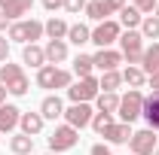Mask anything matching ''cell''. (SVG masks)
I'll return each instance as SVG.
<instances>
[{
  "mask_svg": "<svg viewBox=\"0 0 159 155\" xmlns=\"http://www.w3.org/2000/svg\"><path fill=\"white\" fill-rule=\"evenodd\" d=\"M43 52H46V64H58V61L67 58V43L64 40H49V46Z\"/></svg>",
  "mask_w": 159,
  "mask_h": 155,
  "instance_id": "2e32d148",
  "label": "cell"
},
{
  "mask_svg": "<svg viewBox=\"0 0 159 155\" xmlns=\"http://www.w3.org/2000/svg\"><path fill=\"white\" fill-rule=\"evenodd\" d=\"M46 155H61V152H46Z\"/></svg>",
  "mask_w": 159,
  "mask_h": 155,
  "instance_id": "b9f144b4",
  "label": "cell"
},
{
  "mask_svg": "<svg viewBox=\"0 0 159 155\" xmlns=\"http://www.w3.org/2000/svg\"><path fill=\"white\" fill-rule=\"evenodd\" d=\"M67 97H70L74 103H89L92 97H98V79L86 76V79H80V82H74V85L67 88Z\"/></svg>",
  "mask_w": 159,
  "mask_h": 155,
  "instance_id": "8992f818",
  "label": "cell"
},
{
  "mask_svg": "<svg viewBox=\"0 0 159 155\" xmlns=\"http://www.w3.org/2000/svg\"><path fill=\"white\" fill-rule=\"evenodd\" d=\"M77 128H70V125H58L55 131H52V137H49V152H64V149H74L77 146Z\"/></svg>",
  "mask_w": 159,
  "mask_h": 155,
  "instance_id": "5b68a950",
  "label": "cell"
},
{
  "mask_svg": "<svg viewBox=\"0 0 159 155\" xmlns=\"http://www.w3.org/2000/svg\"><path fill=\"white\" fill-rule=\"evenodd\" d=\"M19 122H21V110L19 107H12V103H3V107H0V134H9Z\"/></svg>",
  "mask_w": 159,
  "mask_h": 155,
  "instance_id": "7c38bea8",
  "label": "cell"
},
{
  "mask_svg": "<svg viewBox=\"0 0 159 155\" xmlns=\"http://www.w3.org/2000/svg\"><path fill=\"white\" fill-rule=\"evenodd\" d=\"M67 40H70V43H77V46L92 43V31H89L86 24H70V27H67Z\"/></svg>",
  "mask_w": 159,
  "mask_h": 155,
  "instance_id": "d4e9b609",
  "label": "cell"
},
{
  "mask_svg": "<svg viewBox=\"0 0 159 155\" xmlns=\"http://www.w3.org/2000/svg\"><path fill=\"white\" fill-rule=\"evenodd\" d=\"M116 113H119V119H122L125 125H132V122L144 113V94H141L138 88H132L125 97H119V110Z\"/></svg>",
  "mask_w": 159,
  "mask_h": 155,
  "instance_id": "7a4b0ae2",
  "label": "cell"
},
{
  "mask_svg": "<svg viewBox=\"0 0 159 155\" xmlns=\"http://www.w3.org/2000/svg\"><path fill=\"white\" fill-rule=\"evenodd\" d=\"M156 19H159V0H156Z\"/></svg>",
  "mask_w": 159,
  "mask_h": 155,
  "instance_id": "60d3db41",
  "label": "cell"
},
{
  "mask_svg": "<svg viewBox=\"0 0 159 155\" xmlns=\"http://www.w3.org/2000/svg\"><path fill=\"white\" fill-rule=\"evenodd\" d=\"M40 116H43V119H58V116H64V107H61L58 94L43 97V103H40Z\"/></svg>",
  "mask_w": 159,
  "mask_h": 155,
  "instance_id": "e0dca14e",
  "label": "cell"
},
{
  "mask_svg": "<svg viewBox=\"0 0 159 155\" xmlns=\"http://www.w3.org/2000/svg\"><path fill=\"white\" fill-rule=\"evenodd\" d=\"M21 61L31 64V67H46V52H43L40 46H34V43H28L25 52H21Z\"/></svg>",
  "mask_w": 159,
  "mask_h": 155,
  "instance_id": "d6986e66",
  "label": "cell"
},
{
  "mask_svg": "<svg viewBox=\"0 0 159 155\" xmlns=\"http://www.w3.org/2000/svg\"><path fill=\"white\" fill-rule=\"evenodd\" d=\"M40 37H43L40 21H16V24H9V40H16V43H34Z\"/></svg>",
  "mask_w": 159,
  "mask_h": 155,
  "instance_id": "52a82bcc",
  "label": "cell"
},
{
  "mask_svg": "<svg viewBox=\"0 0 159 155\" xmlns=\"http://www.w3.org/2000/svg\"><path fill=\"white\" fill-rule=\"evenodd\" d=\"M0 85L9 91V94H25L28 91V76H25V70H21L19 64H3L0 67Z\"/></svg>",
  "mask_w": 159,
  "mask_h": 155,
  "instance_id": "6da1fadb",
  "label": "cell"
},
{
  "mask_svg": "<svg viewBox=\"0 0 159 155\" xmlns=\"http://www.w3.org/2000/svg\"><path fill=\"white\" fill-rule=\"evenodd\" d=\"M86 15L101 24V21H107L110 9H107V3H104V0H92V3H86Z\"/></svg>",
  "mask_w": 159,
  "mask_h": 155,
  "instance_id": "603a6c76",
  "label": "cell"
},
{
  "mask_svg": "<svg viewBox=\"0 0 159 155\" xmlns=\"http://www.w3.org/2000/svg\"><path fill=\"white\" fill-rule=\"evenodd\" d=\"M104 140H107V143H125V140H132V128H129L125 122H119V125L113 122V125L104 131Z\"/></svg>",
  "mask_w": 159,
  "mask_h": 155,
  "instance_id": "ac0fdd59",
  "label": "cell"
},
{
  "mask_svg": "<svg viewBox=\"0 0 159 155\" xmlns=\"http://www.w3.org/2000/svg\"><path fill=\"white\" fill-rule=\"evenodd\" d=\"M116 40H119V24L116 21H101L98 27L92 31V43L101 46V49H107V46L116 43Z\"/></svg>",
  "mask_w": 159,
  "mask_h": 155,
  "instance_id": "30bf717a",
  "label": "cell"
},
{
  "mask_svg": "<svg viewBox=\"0 0 159 155\" xmlns=\"http://www.w3.org/2000/svg\"><path fill=\"white\" fill-rule=\"evenodd\" d=\"M92 61H95V67H98L101 73H110V70H116L119 64H122V52H113V49H98V52L92 55Z\"/></svg>",
  "mask_w": 159,
  "mask_h": 155,
  "instance_id": "8fae6325",
  "label": "cell"
},
{
  "mask_svg": "<svg viewBox=\"0 0 159 155\" xmlns=\"http://www.w3.org/2000/svg\"><path fill=\"white\" fill-rule=\"evenodd\" d=\"M6 21H9V19H6V15H3V12H0V31H3V27H6Z\"/></svg>",
  "mask_w": 159,
  "mask_h": 155,
  "instance_id": "ab89813d",
  "label": "cell"
},
{
  "mask_svg": "<svg viewBox=\"0 0 159 155\" xmlns=\"http://www.w3.org/2000/svg\"><path fill=\"white\" fill-rule=\"evenodd\" d=\"M37 85L40 88H67L70 85V73L58 70L55 64H46V67H40V73H37Z\"/></svg>",
  "mask_w": 159,
  "mask_h": 155,
  "instance_id": "277c9868",
  "label": "cell"
},
{
  "mask_svg": "<svg viewBox=\"0 0 159 155\" xmlns=\"http://www.w3.org/2000/svg\"><path fill=\"white\" fill-rule=\"evenodd\" d=\"M34 6V0H0V12L6 19H19V15H28Z\"/></svg>",
  "mask_w": 159,
  "mask_h": 155,
  "instance_id": "4fadbf2b",
  "label": "cell"
},
{
  "mask_svg": "<svg viewBox=\"0 0 159 155\" xmlns=\"http://www.w3.org/2000/svg\"><path fill=\"white\" fill-rule=\"evenodd\" d=\"M110 125H113V119L107 116V113H95V116H92V128H95L98 134H104Z\"/></svg>",
  "mask_w": 159,
  "mask_h": 155,
  "instance_id": "4dcf8cb0",
  "label": "cell"
},
{
  "mask_svg": "<svg viewBox=\"0 0 159 155\" xmlns=\"http://www.w3.org/2000/svg\"><path fill=\"white\" fill-rule=\"evenodd\" d=\"M150 88H153V91H159V70L150 76Z\"/></svg>",
  "mask_w": 159,
  "mask_h": 155,
  "instance_id": "74e56055",
  "label": "cell"
},
{
  "mask_svg": "<svg viewBox=\"0 0 159 155\" xmlns=\"http://www.w3.org/2000/svg\"><path fill=\"white\" fill-rule=\"evenodd\" d=\"M119 82H122V73H116V70H110V73H101L98 79V88H104V91H116Z\"/></svg>",
  "mask_w": 159,
  "mask_h": 155,
  "instance_id": "4316f807",
  "label": "cell"
},
{
  "mask_svg": "<svg viewBox=\"0 0 159 155\" xmlns=\"http://www.w3.org/2000/svg\"><path fill=\"white\" fill-rule=\"evenodd\" d=\"M129 146H132V155H153L156 152V131L153 128H144L138 134H132Z\"/></svg>",
  "mask_w": 159,
  "mask_h": 155,
  "instance_id": "ba28073f",
  "label": "cell"
},
{
  "mask_svg": "<svg viewBox=\"0 0 159 155\" xmlns=\"http://www.w3.org/2000/svg\"><path fill=\"white\" fill-rule=\"evenodd\" d=\"M92 155H113V152H110L104 143H95V146H92Z\"/></svg>",
  "mask_w": 159,
  "mask_h": 155,
  "instance_id": "d590c367",
  "label": "cell"
},
{
  "mask_svg": "<svg viewBox=\"0 0 159 155\" xmlns=\"http://www.w3.org/2000/svg\"><path fill=\"white\" fill-rule=\"evenodd\" d=\"M92 116H95V113H92V107H89V103H74V107H70V110H64V119H67V125H70V128H86V125H92Z\"/></svg>",
  "mask_w": 159,
  "mask_h": 155,
  "instance_id": "9c48e42d",
  "label": "cell"
},
{
  "mask_svg": "<svg viewBox=\"0 0 159 155\" xmlns=\"http://www.w3.org/2000/svg\"><path fill=\"white\" fill-rule=\"evenodd\" d=\"M9 149L16 155H31L34 152V137H28V134H16L12 140H9Z\"/></svg>",
  "mask_w": 159,
  "mask_h": 155,
  "instance_id": "44dd1931",
  "label": "cell"
},
{
  "mask_svg": "<svg viewBox=\"0 0 159 155\" xmlns=\"http://www.w3.org/2000/svg\"><path fill=\"white\" fill-rule=\"evenodd\" d=\"M43 122L46 119L40 116V113H21V134H28V137H34V134H40L43 131Z\"/></svg>",
  "mask_w": 159,
  "mask_h": 155,
  "instance_id": "9a60e30c",
  "label": "cell"
},
{
  "mask_svg": "<svg viewBox=\"0 0 159 155\" xmlns=\"http://www.w3.org/2000/svg\"><path fill=\"white\" fill-rule=\"evenodd\" d=\"M116 110H119V94H116V91H104V94H98V113L113 116Z\"/></svg>",
  "mask_w": 159,
  "mask_h": 155,
  "instance_id": "7402d4cb",
  "label": "cell"
},
{
  "mask_svg": "<svg viewBox=\"0 0 159 155\" xmlns=\"http://www.w3.org/2000/svg\"><path fill=\"white\" fill-rule=\"evenodd\" d=\"M6 94H9V91H6V88L0 85V107H3V100H6Z\"/></svg>",
  "mask_w": 159,
  "mask_h": 155,
  "instance_id": "f35d334b",
  "label": "cell"
},
{
  "mask_svg": "<svg viewBox=\"0 0 159 155\" xmlns=\"http://www.w3.org/2000/svg\"><path fill=\"white\" fill-rule=\"evenodd\" d=\"M119 46H122V58L129 61V67L138 64V61L144 58V37H141L138 31H125V34H119Z\"/></svg>",
  "mask_w": 159,
  "mask_h": 155,
  "instance_id": "3957f363",
  "label": "cell"
},
{
  "mask_svg": "<svg viewBox=\"0 0 159 155\" xmlns=\"http://www.w3.org/2000/svg\"><path fill=\"white\" fill-rule=\"evenodd\" d=\"M6 58H9V40L0 37V61H6Z\"/></svg>",
  "mask_w": 159,
  "mask_h": 155,
  "instance_id": "e575fe53",
  "label": "cell"
},
{
  "mask_svg": "<svg viewBox=\"0 0 159 155\" xmlns=\"http://www.w3.org/2000/svg\"><path fill=\"white\" fill-rule=\"evenodd\" d=\"M43 6L52 12V9H58V6H64V0H43Z\"/></svg>",
  "mask_w": 159,
  "mask_h": 155,
  "instance_id": "8d00e7d4",
  "label": "cell"
},
{
  "mask_svg": "<svg viewBox=\"0 0 159 155\" xmlns=\"http://www.w3.org/2000/svg\"><path fill=\"white\" fill-rule=\"evenodd\" d=\"M122 79H125L132 88H141V85H144V70H138V67H129V70L122 73Z\"/></svg>",
  "mask_w": 159,
  "mask_h": 155,
  "instance_id": "f546056e",
  "label": "cell"
},
{
  "mask_svg": "<svg viewBox=\"0 0 159 155\" xmlns=\"http://www.w3.org/2000/svg\"><path fill=\"white\" fill-rule=\"evenodd\" d=\"M119 15H122V24H125L129 31H135V27H138L141 21H144V19H141V12L135 9V6H125V9L119 12Z\"/></svg>",
  "mask_w": 159,
  "mask_h": 155,
  "instance_id": "f1b7e54d",
  "label": "cell"
},
{
  "mask_svg": "<svg viewBox=\"0 0 159 155\" xmlns=\"http://www.w3.org/2000/svg\"><path fill=\"white\" fill-rule=\"evenodd\" d=\"M104 3H107L110 12H122V9H125V0H104Z\"/></svg>",
  "mask_w": 159,
  "mask_h": 155,
  "instance_id": "836d02e7",
  "label": "cell"
},
{
  "mask_svg": "<svg viewBox=\"0 0 159 155\" xmlns=\"http://www.w3.org/2000/svg\"><path fill=\"white\" fill-rule=\"evenodd\" d=\"M141 116L147 119V125L153 131H159V91H153L150 97H144V113Z\"/></svg>",
  "mask_w": 159,
  "mask_h": 155,
  "instance_id": "5bb4252c",
  "label": "cell"
},
{
  "mask_svg": "<svg viewBox=\"0 0 159 155\" xmlns=\"http://www.w3.org/2000/svg\"><path fill=\"white\" fill-rule=\"evenodd\" d=\"M86 3L89 0H64V9L67 12H80V9H86Z\"/></svg>",
  "mask_w": 159,
  "mask_h": 155,
  "instance_id": "1f68e13d",
  "label": "cell"
},
{
  "mask_svg": "<svg viewBox=\"0 0 159 155\" xmlns=\"http://www.w3.org/2000/svg\"><path fill=\"white\" fill-rule=\"evenodd\" d=\"M153 155H159V149H156V152H153Z\"/></svg>",
  "mask_w": 159,
  "mask_h": 155,
  "instance_id": "7bdbcfd3",
  "label": "cell"
},
{
  "mask_svg": "<svg viewBox=\"0 0 159 155\" xmlns=\"http://www.w3.org/2000/svg\"><path fill=\"white\" fill-rule=\"evenodd\" d=\"M141 64H144V73H156L159 70V43H153L150 49H144V58H141Z\"/></svg>",
  "mask_w": 159,
  "mask_h": 155,
  "instance_id": "ffe728a7",
  "label": "cell"
},
{
  "mask_svg": "<svg viewBox=\"0 0 159 155\" xmlns=\"http://www.w3.org/2000/svg\"><path fill=\"white\" fill-rule=\"evenodd\" d=\"M92 70H95V61H92V55H77V58H74V73H77L80 79L92 76Z\"/></svg>",
  "mask_w": 159,
  "mask_h": 155,
  "instance_id": "484cf974",
  "label": "cell"
},
{
  "mask_svg": "<svg viewBox=\"0 0 159 155\" xmlns=\"http://www.w3.org/2000/svg\"><path fill=\"white\" fill-rule=\"evenodd\" d=\"M67 27H70V24H64L61 19H49L43 24V34H49V40H64L67 37Z\"/></svg>",
  "mask_w": 159,
  "mask_h": 155,
  "instance_id": "cb8c5ba5",
  "label": "cell"
},
{
  "mask_svg": "<svg viewBox=\"0 0 159 155\" xmlns=\"http://www.w3.org/2000/svg\"><path fill=\"white\" fill-rule=\"evenodd\" d=\"M141 37L144 40H159V19L150 15V19L141 21Z\"/></svg>",
  "mask_w": 159,
  "mask_h": 155,
  "instance_id": "83f0119b",
  "label": "cell"
},
{
  "mask_svg": "<svg viewBox=\"0 0 159 155\" xmlns=\"http://www.w3.org/2000/svg\"><path fill=\"white\" fill-rule=\"evenodd\" d=\"M135 9L138 12H153L156 9V0H135Z\"/></svg>",
  "mask_w": 159,
  "mask_h": 155,
  "instance_id": "d6a6232c",
  "label": "cell"
}]
</instances>
